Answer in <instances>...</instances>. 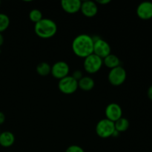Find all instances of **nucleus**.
Listing matches in <instances>:
<instances>
[{
	"label": "nucleus",
	"mask_w": 152,
	"mask_h": 152,
	"mask_svg": "<svg viewBox=\"0 0 152 152\" xmlns=\"http://www.w3.org/2000/svg\"><path fill=\"white\" fill-rule=\"evenodd\" d=\"M93 37L88 34H80L72 42V50L78 57L86 58L94 53Z\"/></svg>",
	"instance_id": "nucleus-1"
},
{
	"label": "nucleus",
	"mask_w": 152,
	"mask_h": 152,
	"mask_svg": "<svg viewBox=\"0 0 152 152\" xmlns=\"http://www.w3.org/2000/svg\"><path fill=\"white\" fill-rule=\"evenodd\" d=\"M35 34L39 38L50 39L57 32V25L53 20L43 18L34 25Z\"/></svg>",
	"instance_id": "nucleus-2"
},
{
	"label": "nucleus",
	"mask_w": 152,
	"mask_h": 152,
	"mask_svg": "<svg viewBox=\"0 0 152 152\" xmlns=\"http://www.w3.org/2000/svg\"><path fill=\"white\" fill-rule=\"evenodd\" d=\"M115 132L114 123L110 121L108 119H102L99 120L96 126V133L98 137L103 139L112 137Z\"/></svg>",
	"instance_id": "nucleus-3"
},
{
	"label": "nucleus",
	"mask_w": 152,
	"mask_h": 152,
	"mask_svg": "<svg viewBox=\"0 0 152 152\" xmlns=\"http://www.w3.org/2000/svg\"><path fill=\"white\" fill-rule=\"evenodd\" d=\"M102 65H103L102 59L94 53L85 58L84 62H83L85 71L91 74L97 73L101 69Z\"/></svg>",
	"instance_id": "nucleus-4"
},
{
	"label": "nucleus",
	"mask_w": 152,
	"mask_h": 152,
	"mask_svg": "<svg viewBox=\"0 0 152 152\" xmlns=\"http://www.w3.org/2000/svg\"><path fill=\"white\" fill-rule=\"evenodd\" d=\"M126 77L127 74L126 69L121 65L111 69L108 76L110 84L114 86H120L123 85L126 81Z\"/></svg>",
	"instance_id": "nucleus-5"
},
{
	"label": "nucleus",
	"mask_w": 152,
	"mask_h": 152,
	"mask_svg": "<svg viewBox=\"0 0 152 152\" xmlns=\"http://www.w3.org/2000/svg\"><path fill=\"white\" fill-rule=\"evenodd\" d=\"M58 88L62 94H72L77 91L78 88V81L72 76H67L59 81Z\"/></svg>",
	"instance_id": "nucleus-6"
},
{
	"label": "nucleus",
	"mask_w": 152,
	"mask_h": 152,
	"mask_svg": "<svg viewBox=\"0 0 152 152\" xmlns=\"http://www.w3.org/2000/svg\"><path fill=\"white\" fill-rule=\"evenodd\" d=\"M94 54L96 55L102 59L111 54V48L106 41L100 38L94 39Z\"/></svg>",
	"instance_id": "nucleus-7"
},
{
	"label": "nucleus",
	"mask_w": 152,
	"mask_h": 152,
	"mask_svg": "<svg viewBox=\"0 0 152 152\" xmlns=\"http://www.w3.org/2000/svg\"><path fill=\"white\" fill-rule=\"evenodd\" d=\"M69 71L70 68L68 63L63 61H59L51 66L50 74L55 79L60 80L68 76Z\"/></svg>",
	"instance_id": "nucleus-8"
},
{
	"label": "nucleus",
	"mask_w": 152,
	"mask_h": 152,
	"mask_svg": "<svg viewBox=\"0 0 152 152\" xmlns=\"http://www.w3.org/2000/svg\"><path fill=\"white\" fill-rule=\"evenodd\" d=\"M105 117L110 121L115 123L116 121L123 117V110L120 105L117 103H111L105 108Z\"/></svg>",
	"instance_id": "nucleus-9"
},
{
	"label": "nucleus",
	"mask_w": 152,
	"mask_h": 152,
	"mask_svg": "<svg viewBox=\"0 0 152 152\" xmlns=\"http://www.w3.org/2000/svg\"><path fill=\"white\" fill-rule=\"evenodd\" d=\"M137 15L142 20H148L152 18V2L145 1L139 4L137 7Z\"/></svg>",
	"instance_id": "nucleus-10"
},
{
	"label": "nucleus",
	"mask_w": 152,
	"mask_h": 152,
	"mask_svg": "<svg viewBox=\"0 0 152 152\" xmlns=\"http://www.w3.org/2000/svg\"><path fill=\"white\" fill-rule=\"evenodd\" d=\"M81 4L82 1L80 0H62L61 1L62 10L69 14H74L80 11Z\"/></svg>",
	"instance_id": "nucleus-11"
},
{
	"label": "nucleus",
	"mask_w": 152,
	"mask_h": 152,
	"mask_svg": "<svg viewBox=\"0 0 152 152\" xmlns=\"http://www.w3.org/2000/svg\"><path fill=\"white\" fill-rule=\"evenodd\" d=\"M80 11L86 17H94L98 12L97 4L92 1H84L82 2Z\"/></svg>",
	"instance_id": "nucleus-12"
},
{
	"label": "nucleus",
	"mask_w": 152,
	"mask_h": 152,
	"mask_svg": "<svg viewBox=\"0 0 152 152\" xmlns=\"http://www.w3.org/2000/svg\"><path fill=\"white\" fill-rule=\"evenodd\" d=\"M15 142V136L12 132H6L0 134V145L4 148L12 146Z\"/></svg>",
	"instance_id": "nucleus-13"
},
{
	"label": "nucleus",
	"mask_w": 152,
	"mask_h": 152,
	"mask_svg": "<svg viewBox=\"0 0 152 152\" xmlns=\"http://www.w3.org/2000/svg\"><path fill=\"white\" fill-rule=\"evenodd\" d=\"M95 82L91 77H83L78 81V88L84 91H89L94 88Z\"/></svg>",
	"instance_id": "nucleus-14"
},
{
	"label": "nucleus",
	"mask_w": 152,
	"mask_h": 152,
	"mask_svg": "<svg viewBox=\"0 0 152 152\" xmlns=\"http://www.w3.org/2000/svg\"><path fill=\"white\" fill-rule=\"evenodd\" d=\"M102 61H103L104 65L110 69H113V68L120 66V60L119 57H117L116 55L112 54V53L104 58Z\"/></svg>",
	"instance_id": "nucleus-15"
},
{
	"label": "nucleus",
	"mask_w": 152,
	"mask_h": 152,
	"mask_svg": "<svg viewBox=\"0 0 152 152\" xmlns=\"http://www.w3.org/2000/svg\"><path fill=\"white\" fill-rule=\"evenodd\" d=\"M129 126H130V123L128 120V119L125 118V117H121L114 123L115 130L120 134L122 133V132H126L129 129Z\"/></svg>",
	"instance_id": "nucleus-16"
},
{
	"label": "nucleus",
	"mask_w": 152,
	"mask_h": 152,
	"mask_svg": "<svg viewBox=\"0 0 152 152\" xmlns=\"http://www.w3.org/2000/svg\"><path fill=\"white\" fill-rule=\"evenodd\" d=\"M50 71H51V66L47 62H40L37 66V74L42 77L48 76L49 74H50Z\"/></svg>",
	"instance_id": "nucleus-17"
},
{
	"label": "nucleus",
	"mask_w": 152,
	"mask_h": 152,
	"mask_svg": "<svg viewBox=\"0 0 152 152\" xmlns=\"http://www.w3.org/2000/svg\"><path fill=\"white\" fill-rule=\"evenodd\" d=\"M10 25V19L4 13H0V34L7 29Z\"/></svg>",
	"instance_id": "nucleus-18"
},
{
	"label": "nucleus",
	"mask_w": 152,
	"mask_h": 152,
	"mask_svg": "<svg viewBox=\"0 0 152 152\" xmlns=\"http://www.w3.org/2000/svg\"><path fill=\"white\" fill-rule=\"evenodd\" d=\"M29 18L31 22L36 24L43 19L42 13L38 9H33L29 13Z\"/></svg>",
	"instance_id": "nucleus-19"
},
{
	"label": "nucleus",
	"mask_w": 152,
	"mask_h": 152,
	"mask_svg": "<svg viewBox=\"0 0 152 152\" xmlns=\"http://www.w3.org/2000/svg\"><path fill=\"white\" fill-rule=\"evenodd\" d=\"M65 152H85V151L80 145H72L67 148Z\"/></svg>",
	"instance_id": "nucleus-20"
},
{
	"label": "nucleus",
	"mask_w": 152,
	"mask_h": 152,
	"mask_svg": "<svg viewBox=\"0 0 152 152\" xmlns=\"http://www.w3.org/2000/svg\"><path fill=\"white\" fill-rule=\"evenodd\" d=\"M72 77H74L76 80L79 81V80L83 77V73L81 72V71H75L74 72V74H73Z\"/></svg>",
	"instance_id": "nucleus-21"
},
{
	"label": "nucleus",
	"mask_w": 152,
	"mask_h": 152,
	"mask_svg": "<svg viewBox=\"0 0 152 152\" xmlns=\"http://www.w3.org/2000/svg\"><path fill=\"white\" fill-rule=\"evenodd\" d=\"M147 96H148V99L152 101V85L148 88V91H147Z\"/></svg>",
	"instance_id": "nucleus-22"
},
{
	"label": "nucleus",
	"mask_w": 152,
	"mask_h": 152,
	"mask_svg": "<svg viewBox=\"0 0 152 152\" xmlns=\"http://www.w3.org/2000/svg\"><path fill=\"white\" fill-rule=\"evenodd\" d=\"M5 121V115L3 112L0 111V126L2 125Z\"/></svg>",
	"instance_id": "nucleus-23"
},
{
	"label": "nucleus",
	"mask_w": 152,
	"mask_h": 152,
	"mask_svg": "<svg viewBox=\"0 0 152 152\" xmlns=\"http://www.w3.org/2000/svg\"><path fill=\"white\" fill-rule=\"evenodd\" d=\"M96 2L99 4H107L111 2V1L110 0H99V1H96Z\"/></svg>",
	"instance_id": "nucleus-24"
},
{
	"label": "nucleus",
	"mask_w": 152,
	"mask_h": 152,
	"mask_svg": "<svg viewBox=\"0 0 152 152\" xmlns=\"http://www.w3.org/2000/svg\"><path fill=\"white\" fill-rule=\"evenodd\" d=\"M4 37L2 36V34H0V47H1V46L3 45V43H4Z\"/></svg>",
	"instance_id": "nucleus-25"
},
{
	"label": "nucleus",
	"mask_w": 152,
	"mask_h": 152,
	"mask_svg": "<svg viewBox=\"0 0 152 152\" xmlns=\"http://www.w3.org/2000/svg\"><path fill=\"white\" fill-rule=\"evenodd\" d=\"M0 53H1V49H0Z\"/></svg>",
	"instance_id": "nucleus-26"
},
{
	"label": "nucleus",
	"mask_w": 152,
	"mask_h": 152,
	"mask_svg": "<svg viewBox=\"0 0 152 152\" xmlns=\"http://www.w3.org/2000/svg\"><path fill=\"white\" fill-rule=\"evenodd\" d=\"M7 152H11V151H7Z\"/></svg>",
	"instance_id": "nucleus-27"
},
{
	"label": "nucleus",
	"mask_w": 152,
	"mask_h": 152,
	"mask_svg": "<svg viewBox=\"0 0 152 152\" xmlns=\"http://www.w3.org/2000/svg\"><path fill=\"white\" fill-rule=\"evenodd\" d=\"M0 4H1V2H0Z\"/></svg>",
	"instance_id": "nucleus-28"
},
{
	"label": "nucleus",
	"mask_w": 152,
	"mask_h": 152,
	"mask_svg": "<svg viewBox=\"0 0 152 152\" xmlns=\"http://www.w3.org/2000/svg\"><path fill=\"white\" fill-rule=\"evenodd\" d=\"M0 134H1V132H0Z\"/></svg>",
	"instance_id": "nucleus-29"
}]
</instances>
